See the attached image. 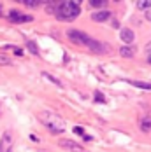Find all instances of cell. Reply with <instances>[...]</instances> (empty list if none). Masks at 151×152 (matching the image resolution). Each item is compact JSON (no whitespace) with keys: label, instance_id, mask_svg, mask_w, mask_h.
Masks as SVG:
<instances>
[{"label":"cell","instance_id":"6da1fadb","mask_svg":"<svg viewBox=\"0 0 151 152\" xmlns=\"http://www.w3.org/2000/svg\"><path fill=\"white\" fill-rule=\"evenodd\" d=\"M67 37L70 39V42L79 44V46H86L90 51L98 53V54H104V53H109V51H111L107 44L98 42V40H95V39H91L88 33H84V31H81V30H69V31H67Z\"/></svg>","mask_w":151,"mask_h":152},{"label":"cell","instance_id":"7a4b0ae2","mask_svg":"<svg viewBox=\"0 0 151 152\" xmlns=\"http://www.w3.org/2000/svg\"><path fill=\"white\" fill-rule=\"evenodd\" d=\"M39 121L42 122L53 135H60V133L65 131V121L61 119L58 114H55V112H49V110L41 112L39 114Z\"/></svg>","mask_w":151,"mask_h":152},{"label":"cell","instance_id":"3957f363","mask_svg":"<svg viewBox=\"0 0 151 152\" xmlns=\"http://www.w3.org/2000/svg\"><path fill=\"white\" fill-rule=\"evenodd\" d=\"M56 18L60 21H72L81 14V7L79 2H72V0H65V2H58L56 11H55Z\"/></svg>","mask_w":151,"mask_h":152},{"label":"cell","instance_id":"277c9868","mask_svg":"<svg viewBox=\"0 0 151 152\" xmlns=\"http://www.w3.org/2000/svg\"><path fill=\"white\" fill-rule=\"evenodd\" d=\"M13 151V135L11 131H5L0 138V152H11Z\"/></svg>","mask_w":151,"mask_h":152},{"label":"cell","instance_id":"5b68a950","mask_svg":"<svg viewBox=\"0 0 151 152\" xmlns=\"http://www.w3.org/2000/svg\"><path fill=\"white\" fill-rule=\"evenodd\" d=\"M58 145H60L61 149H67V151H70V152H83V147L79 143L72 142V140H69V138H61L60 142H58Z\"/></svg>","mask_w":151,"mask_h":152},{"label":"cell","instance_id":"8992f818","mask_svg":"<svg viewBox=\"0 0 151 152\" xmlns=\"http://www.w3.org/2000/svg\"><path fill=\"white\" fill-rule=\"evenodd\" d=\"M9 18H11V21H14V23H27V21H32V19H33L32 16H23L21 12H18V11H11V12H9Z\"/></svg>","mask_w":151,"mask_h":152},{"label":"cell","instance_id":"52a82bcc","mask_svg":"<svg viewBox=\"0 0 151 152\" xmlns=\"http://www.w3.org/2000/svg\"><path fill=\"white\" fill-rule=\"evenodd\" d=\"M120 37H121V40H123V42H127V44H132V42H134V39H135V33L130 30V28H121Z\"/></svg>","mask_w":151,"mask_h":152},{"label":"cell","instance_id":"ba28073f","mask_svg":"<svg viewBox=\"0 0 151 152\" xmlns=\"http://www.w3.org/2000/svg\"><path fill=\"white\" fill-rule=\"evenodd\" d=\"M137 53V47L134 46H121L120 47V54L123 58H134Z\"/></svg>","mask_w":151,"mask_h":152},{"label":"cell","instance_id":"9c48e42d","mask_svg":"<svg viewBox=\"0 0 151 152\" xmlns=\"http://www.w3.org/2000/svg\"><path fill=\"white\" fill-rule=\"evenodd\" d=\"M109 18H111V12L106 11V9H104V11H98V12H95V14L91 16V19H93L95 23H104V21H107Z\"/></svg>","mask_w":151,"mask_h":152},{"label":"cell","instance_id":"30bf717a","mask_svg":"<svg viewBox=\"0 0 151 152\" xmlns=\"http://www.w3.org/2000/svg\"><path fill=\"white\" fill-rule=\"evenodd\" d=\"M130 84L132 86H135L139 89H146V91H150L151 89V82H142V80H130Z\"/></svg>","mask_w":151,"mask_h":152},{"label":"cell","instance_id":"8fae6325","mask_svg":"<svg viewBox=\"0 0 151 152\" xmlns=\"http://www.w3.org/2000/svg\"><path fill=\"white\" fill-rule=\"evenodd\" d=\"M139 126H141V131H144V133L151 131V117H144Z\"/></svg>","mask_w":151,"mask_h":152},{"label":"cell","instance_id":"7c38bea8","mask_svg":"<svg viewBox=\"0 0 151 152\" xmlns=\"http://www.w3.org/2000/svg\"><path fill=\"white\" fill-rule=\"evenodd\" d=\"M137 7L141 11H150L151 9V0H139L137 2Z\"/></svg>","mask_w":151,"mask_h":152},{"label":"cell","instance_id":"4fadbf2b","mask_svg":"<svg viewBox=\"0 0 151 152\" xmlns=\"http://www.w3.org/2000/svg\"><path fill=\"white\" fill-rule=\"evenodd\" d=\"M42 75H44V79H47V80H51L53 84H56L58 88H61V86H63V84H61V80H58V79H56L55 75H51V74H47V72H42Z\"/></svg>","mask_w":151,"mask_h":152},{"label":"cell","instance_id":"5bb4252c","mask_svg":"<svg viewBox=\"0 0 151 152\" xmlns=\"http://www.w3.org/2000/svg\"><path fill=\"white\" fill-rule=\"evenodd\" d=\"M104 5H107L106 0H90V7H93V9H100Z\"/></svg>","mask_w":151,"mask_h":152},{"label":"cell","instance_id":"9a60e30c","mask_svg":"<svg viewBox=\"0 0 151 152\" xmlns=\"http://www.w3.org/2000/svg\"><path fill=\"white\" fill-rule=\"evenodd\" d=\"M27 46H28V51H30V53H33V54H39V49H37V44H35V42H28Z\"/></svg>","mask_w":151,"mask_h":152},{"label":"cell","instance_id":"2e32d148","mask_svg":"<svg viewBox=\"0 0 151 152\" xmlns=\"http://www.w3.org/2000/svg\"><path fill=\"white\" fill-rule=\"evenodd\" d=\"M23 4H25L27 7H37V5H39L41 2H39V0H25Z\"/></svg>","mask_w":151,"mask_h":152},{"label":"cell","instance_id":"e0dca14e","mask_svg":"<svg viewBox=\"0 0 151 152\" xmlns=\"http://www.w3.org/2000/svg\"><path fill=\"white\" fill-rule=\"evenodd\" d=\"M95 102H97V103H104V102H106V98H104V96H102V93H95Z\"/></svg>","mask_w":151,"mask_h":152},{"label":"cell","instance_id":"ac0fdd59","mask_svg":"<svg viewBox=\"0 0 151 152\" xmlns=\"http://www.w3.org/2000/svg\"><path fill=\"white\" fill-rule=\"evenodd\" d=\"M74 133H76V135H81V137H83V135H84V129H83L81 126H74Z\"/></svg>","mask_w":151,"mask_h":152},{"label":"cell","instance_id":"d6986e66","mask_svg":"<svg viewBox=\"0 0 151 152\" xmlns=\"http://www.w3.org/2000/svg\"><path fill=\"white\" fill-rule=\"evenodd\" d=\"M0 65H11V61L7 60V58H2L0 56Z\"/></svg>","mask_w":151,"mask_h":152},{"label":"cell","instance_id":"ffe728a7","mask_svg":"<svg viewBox=\"0 0 151 152\" xmlns=\"http://www.w3.org/2000/svg\"><path fill=\"white\" fill-rule=\"evenodd\" d=\"M146 18H148V19H150V21H151V9H150V11H148V12H146Z\"/></svg>","mask_w":151,"mask_h":152},{"label":"cell","instance_id":"44dd1931","mask_svg":"<svg viewBox=\"0 0 151 152\" xmlns=\"http://www.w3.org/2000/svg\"><path fill=\"white\" fill-rule=\"evenodd\" d=\"M148 61H150V63H151V54H150V58H148Z\"/></svg>","mask_w":151,"mask_h":152}]
</instances>
